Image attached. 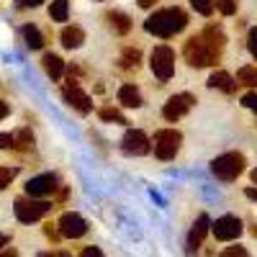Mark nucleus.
<instances>
[{
	"mask_svg": "<svg viewBox=\"0 0 257 257\" xmlns=\"http://www.w3.org/2000/svg\"><path fill=\"white\" fill-rule=\"evenodd\" d=\"M188 26V16L183 8H162V11H155L144 21V31L147 34H155L160 39H170L180 34L183 29Z\"/></svg>",
	"mask_w": 257,
	"mask_h": 257,
	"instance_id": "nucleus-1",
	"label": "nucleus"
},
{
	"mask_svg": "<svg viewBox=\"0 0 257 257\" xmlns=\"http://www.w3.org/2000/svg\"><path fill=\"white\" fill-rule=\"evenodd\" d=\"M183 54H185V59H188L190 67H211V64H216V62H219L221 49L201 34V36H193V39L185 41Z\"/></svg>",
	"mask_w": 257,
	"mask_h": 257,
	"instance_id": "nucleus-2",
	"label": "nucleus"
},
{
	"mask_svg": "<svg viewBox=\"0 0 257 257\" xmlns=\"http://www.w3.org/2000/svg\"><path fill=\"white\" fill-rule=\"evenodd\" d=\"M13 211H16V219H18L21 224H34V221H39V219H44L47 213L52 211V203L44 201V198H34V196H29V198H16Z\"/></svg>",
	"mask_w": 257,
	"mask_h": 257,
	"instance_id": "nucleus-3",
	"label": "nucleus"
},
{
	"mask_svg": "<svg viewBox=\"0 0 257 257\" xmlns=\"http://www.w3.org/2000/svg\"><path fill=\"white\" fill-rule=\"evenodd\" d=\"M211 173L216 175L219 180H224V183L237 180V178L244 173V155H239V152H226V155L216 157V160L211 162Z\"/></svg>",
	"mask_w": 257,
	"mask_h": 257,
	"instance_id": "nucleus-4",
	"label": "nucleus"
},
{
	"mask_svg": "<svg viewBox=\"0 0 257 257\" xmlns=\"http://www.w3.org/2000/svg\"><path fill=\"white\" fill-rule=\"evenodd\" d=\"M149 67H152L155 77L160 82H167L170 77H173L175 72V52L170 49V47H155L152 49V57H149Z\"/></svg>",
	"mask_w": 257,
	"mask_h": 257,
	"instance_id": "nucleus-5",
	"label": "nucleus"
},
{
	"mask_svg": "<svg viewBox=\"0 0 257 257\" xmlns=\"http://www.w3.org/2000/svg\"><path fill=\"white\" fill-rule=\"evenodd\" d=\"M180 144H183L180 132H175V128H162V132L155 134V155L167 162L180 152Z\"/></svg>",
	"mask_w": 257,
	"mask_h": 257,
	"instance_id": "nucleus-6",
	"label": "nucleus"
},
{
	"mask_svg": "<svg viewBox=\"0 0 257 257\" xmlns=\"http://www.w3.org/2000/svg\"><path fill=\"white\" fill-rule=\"evenodd\" d=\"M193 103H196V98H193L190 93H178V95H173V98L165 103L162 116H165L167 121H178V118H183V116L193 108Z\"/></svg>",
	"mask_w": 257,
	"mask_h": 257,
	"instance_id": "nucleus-7",
	"label": "nucleus"
},
{
	"mask_svg": "<svg viewBox=\"0 0 257 257\" xmlns=\"http://www.w3.org/2000/svg\"><path fill=\"white\" fill-rule=\"evenodd\" d=\"M59 231H62V237H67V239H80L85 231H88V221H85L80 213L70 211V213H62L59 216Z\"/></svg>",
	"mask_w": 257,
	"mask_h": 257,
	"instance_id": "nucleus-8",
	"label": "nucleus"
},
{
	"mask_svg": "<svg viewBox=\"0 0 257 257\" xmlns=\"http://www.w3.org/2000/svg\"><path fill=\"white\" fill-rule=\"evenodd\" d=\"M62 98H64V103H67L70 108H75L82 116L93 111V100L88 98V93L80 90V85H64V88H62Z\"/></svg>",
	"mask_w": 257,
	"mask_h": 257,
	"instance_id": "nucleus-9",
	"label": "nucleus"
},
{
	"mask_svg": "<svg viewBox=\"0 0 257 257\" xmlns=\"http://www.w3.org/2000/svg\"><path fill=\"white\" fill-rule=\"evenodd\" d=\"M149 137L144 132H139V128H128V132L123 134V142H121V149L126 155H134V157H142L149 152Z\"/></svg>",
	"mask_w": 257,
	"mask_h": 257,
	"instance_id": "nucleus-10",
	"label": "nucleus"
},
{
	"mask_svg": "<svg viewBox=\"0 0 257 257\" xmlns=\"http://www.w3.org/2000/svg\"><path fill=\"white\" fill-rule=\"evenodd\" d=\"M242 221L237 219V216H221V219H216L211 224V231L216 234V239H221V242H231V239H237L239 234H242Z\"/></svg>",
	"mask_w": 257,
	"mask_h": 257,
	"instance_id": "nucleus-11",
	"label": "nucleus"
},
{
	"mask_svg": "<svg viewBox=\"0 0 257 257\" xmlns=\"http://www.w3.org/2000/svg\"><path fill=\"white\" fill-rule=\"evenodd\" d=\"M57 188H59V180L52 173L36 175V178H31L26 183V193H29V196H34V198H47V196H52Z\"/></svg>",
	"mask_w": 257,
	"mask_h": 257,
	"instance_id": "nucleus-12",
	"label": "nucleus"
},
{
	"mask_svg": "<svg viewBox=\"0 0 257 257\" xmlns=\"http://www.w3.org/2000/svg\"><path fill=\"white\" fill-rule=\"evenodd\" d=\"M208 229H211V219L206 216V213H201V216L196 219V224H193L190 234H188V252H196L201 247V242L208 234Z\"/></svg>",
	"mask_w": 257,
	"mask_h": 257,
	"instance_id": "nucleus-13",
	"label": "nucleus"
},
{
	"mask_svg": "<svg viewBox=\"0 0 257 257\" xmlns=\"http://www.w3.org/2000/svg\"><path fill=\"white\" fill-rule=\"evenodd\" d=\"M237 80H234L229 72H224V70H216L211 77H208V88H213V90H221V93H234L237 90Z\"/></svg>",
	"mask_w": 257,
	"mask_h": 257,
	"instance_id": "nucleus-14",
	"label": "nucleus"
},
{
	"mask_svg": "<svg viewBox=\"0 0 257 257\" xmlns=\"http://www.w3.org/2000/svg\"><path fill=\"white\" fill-rule=\"evenodd\" d=\"M41 67H44V72L52 77V80H62V75H64V62H62V57L59 54H44L41 57Z\"/></svg>",
	"mask_w": 257,
	"mask_h": 257,
	"instance_id": "nucleus-15",
	"label": "nucleus"
},
{
	"mask_svg": "<svg viewBox=\"0 0 257 257\" xmlns=\"http://www.w3.org/2000/svg\"><path fill=\"white\" fill-rule=\"evenodd\" d=\"M105 21H108V26L116 31V34H128L132 31V18H128L126 13H121V11H111V13H105Z\"/></svg>",
	"mask_w": 257,
	"mask_h": 257,
	"instance_id": "nucleus-16",
	"label": "nucleus"
},
{
	"mask_svg": "<svg viewBox=\"0 0 257 257\" xmlns=\"http://www.w3.org/2000/svg\"><path fill=\"white\" fill-rule=\"evenodd\" d=\"M82 41H85V31L80 26H64V31H62V44L64 47L67 49H80Z\"/></svg>",
	"mask_w": 257,
	"mask_h": 257,
	"instance_id": "nucleus-17",
	"label": "nucleus"
},
{
	"mask_svg": "<svg viewBox=\"0 0 257 257\" xmlns=\"http://www.w3.org/2000/svg\"><path fill=\"white\" fill-rule=\"evenodd\" d=\"M118 103L126 105V108H139L142 105V93L134 88V85H123L118 90Z\"/></svg>",
	"mask_w": 257,
	"mask_h": 257,
	"instance_id": "nucleus-18",
	"label": "nucleus"
},
{
	"mask_svg": "<svg viewBox=\"0 0 257 257\" xmlns=\"http://www.w3.org/2000/svg\"><path fill=\"white\" fill-rule=\"evenodd\" d=\"M21 36H24L29 49H41V47H44V36H41V31L34 24H26L24 29H21Z\"/></svg>",
	"mask_w": 257,
	"mask_h": 257,
	"instance_id": "nucleus-19",
	"label": "nucleus"
},
{
	"mask_svg": "<svg viewBox=\"0 0 257 257\" xmlns=\"http://www.w3.org/2000/svg\"><path fill=\"white\" fill-rule=\"evenodd\" d=\"M139 62H142V52H139V49L126 47V49L121 52V67H123V70H137Z\"/></svg>",
	"mask_w": 257,
	"mask_h": 257,
	"instance_id": "nucleus-20",
	"label": "nucleus"
},
{
	"mask_svg": "<svg viewBox=\"0 0 257 257\" xmlns=\"http://www.w3.org/2000/svg\"><path fill=\"white\" fill-rule=\"evenodd\" d=\"M67 16H70V0H52L49 18L52 21H67Z\"/></svg>",
	"mask_w": 257,
	"mask_h": 257,
	"instance_id": "nucleus-21",
	"label": "nucleus"
},
{
	"mask_svg": "<svg viewBox=\"0 0 257 257\" xmlns=\"http://www.w3.org/2000/svg\"><path fill=\"white\" fill-rule=\"evenodd\" d=\"M13 149H18V152H31V149H34V134H31V128H21V132L16 134Z\"/></svg>",
	"mask_w": 257,
	"mask_h": 257,
	"instance_id": "nucleus-22",
	"label": "nucleus"
},
{
	"mask_svg": "<svg viewBox=\"0 0 257 257\" xmlns=\"http://www.w3.org/2000/svg\"><path fill=\"white\" fill-rule=\"evenodd\" d=\"M98 116H100L103 121H113V123H128V121H126V116H123L118 108H113V105H103V108L98 111Z\"/></svg>",
	"mask_w": 257,
	"mask_h": 257,
	"instance_id": "nucleus-23",
	"label": "nucleus"
},
{
	"mask_svg": "<svg viewBox=\"0 0 257 257\" xmlns=\"http://www.w3.org/2000/svg\"><path fill=\"white\" fill-rule=\"evenodd\" d=\"M237 82L247 88H257V67H242L237 72Z\"/></svg>",
	"mask_w": 257,
	"mask_h": 257,
	"instance_id": "nucleus-24",
	"label": "nucleus"
},
{
	"mask_svg": "<svg viewBox=\"0 0 257 257\" xmlns=\"http://www.w3.org/2000/svg\"><path fill=\"white\" fill-rule=\"evenodd\" d=\"M203 36H206L208 41H213L219 49H224V44H226V36H224L221 29H216V26H206V29H203Z\"/></svg>",
	"mask_w": 257,
	"mask_h": 257,
	"instance_id": "nucleus-25",
	"label": "nucleus"
},
{
	"mask_svg": "<svg viewBox=\"0 0 257 257\" xmlns=\"http://www.w3.org/2000/svg\"><path fill=\"white\" fill-rule=\"evenodd\" d=\"M190 6L196 8V13H201V16H211L213 8H216V0H190Z\"/></svg>",
	"mask_w": 257,
	"mask_h": 257,
	"instance_id": "nucleus-26",
	"label": "nucleus"
},
{
	"mask_svg": "<svg viewBox=\"0 0 257 257\" xmlns=\"http://www.w3.org/2000/svg\"><path fill=\"white\" fill-rule=\"evenodd\" d=\"M16 173H18V170H13V167H0V190L11 185V180L16 178Z\"/></svg>",
	"mask_w": 257,
	"mask_h": 257,
	"instance_id": "nucleus-27",
	"label": "nucleus"
},
{
	"mask_svg": "<svg viewBox=\"0 0 257 257\" xmlns=\"http://www.w3.org/2000/svg\"><path fill=\"white\" fill-rule=\"evenodd\" d=\"M216 8L224 16H234V13H237V0H216Z\"/></svg>",
	"mask_w": 257,
	"mask_h": 257,
	"instance_id": "nucleus-28",
	"label": "nucleus"
},
{
	"mask_svg": "<svg viewBox=\"0 0 257 257\" xmlns=\"http://www.w3.org/2000/svg\"><path fill=\"white\" fill-rule=\"evenodd\" d=\"M44 237H47V239H52V242L57 244V242L62 239V231H59V224H47V226H44Z\"/></svg>",
	"mask_w": 257,
	"mask_h": 257,
	"instance_id": "nucleus-29",
	"label": "nucleus"
},
{
	"mask_svg": "<svg viewBox=\"0 0 257 257\" xmlns=\"http://www.w3.org/2000/svg\"><path fill=\"white\" fill-rule=\"evenodd\" d=\"M242 105H244V108H249V111H254V113H257V93H247V95L242 98Z\"/></svg>",
	"mask_w": 257,
	"mask_h": 257,
	"instance_id": "nucleus-30",
	"label": "nucleus"
},
{
	"mask_svg": "<svg viewBox=\"0 0 257 257\" xmlns=\"http://www.w3.org/2000/svg\"><path fill=\"white\" fill-rule=\"evenodd\" d=\"M247 47H249L252 57L257 59V29H252V31H249V39H247Z\"/></svg>",
	"mask_w": 257,
	"mask_h": 257,
	"instance_id": "nucleus-31",
	"label": "nucleus"
},
{
	"mask_svg": "<svg viewBox=\"0 0 257 257\" xmlns=\"http://www.w3.org/2000/svg\"><path fill=\"white\" fill-rule=\"evenodd\" d=\"M16 144V134H0V147L3 149H13Z\"/></svg>",
	"mask_w": 257,
	"mask_h": 257,
	"instance_id": "nucleus-32",
	"label": "nucleus"
},
{
	"mask_svg": "<svg viewBox=\"0 0 257 257\" xmlns=\"http://www.w3.org/2000/svg\"><path fill=\"white\" fill-rule=\"evenodd\" d=\"M44 0H16V6L18 8H39Z\"/></svg>",
	"mask_w": 257,
	"mask_h": 257,
	"instance_id": "nucleus-33",
	"label": "nucleus"
},
{
	"mask_svg": "<svg viewBox=\"0 0 257 257\" xmlns=\"http://www.w3.org/2000/svg\"><path fill=\"white\" fill-rule=\"evenodd\" d=\"M224 254H226V257H234V254H239V257H244V254H247V249H244V247H229V249H226Z\"/></svg>",
	"mask_w": 257,
	"mask_h": 257,
	"instance_id": "nucleus-34",
	"label": "nucleus"
},
{
	"mask_svg": "<svg viewBox=\"0 0 257 257\" xmlns=\"http://www.w3.org/2000/svg\"><path fill=\"white\" fill-rule=\"evenodd\" d=\"M103 252L98 247H88V249H82V257H100Z\"/></svg>",
	"mask_w": 257,
	"mask_h": 257,
	"instance_id": "nucleus-35",
	"label": "nucleus"
},
{
	"mask_svg": "<svg viewBox=\"0 0 257 257\" xmlns=\"http://www.w3.org/2000/svg\"><path fill=\"white\" fill-rule=\"evenodd\" d=\"M8 113H11V108H8V103H6V100H0V121H3V118H6Z\"/></svg>",
	"mask_w": 257,
	"mask_h": 257,
	"instance_id": "nucleus-36",
	"label": "nucleus"
},
{
	"mask_svg": "<svg viewBox=\"0 0 257 257\" xmlns=\"http://www.w3.org/2000/svg\"><path fill=\"white\" fill-rule=\"evenodd\" d=\"M244 196L252 198V201H257V188H247V190H244Z\"/></svg>",
	"mask_w": 257,
	"mask_h": 257,
	"instance_id": "nucleus-37",
	"label": "nucleus"
},
{
	"mask_svg": "<svg viewBox=\"0 0 257 257\" xmlns=\"http://www.w3.org/2000/svg\"><path fill=\"white\" fill-rule=\"evenodd\" d=\"M11 242V234H3V231H0V247H6Z\"/></svg>",
	"mask_w": 257,
	"mask_h": 257,
	"instance_id": "nucleus-38",
	"label": "nucleus"
},
{
	"mask_svg": "<svg viewBox=\"0 0 257 257\" xmlns=\"http://www.w3.org/2000/svg\"><path fill=\"white\" fill-rule=\"evenodd\" d=\"M155 3H157V0H139V6H142V8H152Z\"/></svg>",
	"mask_w": 257,
	"mask_h": 257,
	"instance_id": "nucleus-39",
	"label": "nucleus"
},
{
	"mask_svg": "<svg viewBox=\"0 0 257 257\" xmlns=\"http://www.w3.org/2000/svg\"><path fill=\"white\" fill-rule=\"evenodd\" d=\"M252 183H254V185H257V167H254V170H252Z\"/></svg>",
	"mask_w": 257,
	"mask_h": 257,
	"instance_id": "nucleus-40",
	"label": "nucleus"
}]
</instances>
